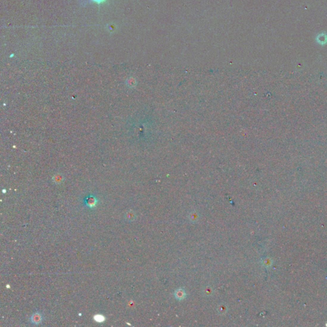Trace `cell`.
I'll return each mask as SVG.
<instances>
[{
    "label": "cell",
    "mask_w": 327,
    "mask_h": 327,
    "mask_svg": "<svg viewBox=\"0 0 327 327\" xmlns=\"http://www.w3.org/2000/svg\"><path fill=\"white\" fill-rule=\"evenodd\" d=\"M31 321L35 325H38L42 321V316L41 313L36 312L31 317Z\"/></svg>",
    "instance_id": "1"
},
{
    "label": "cell",
    "mask_w": 327,
    "mask_h": 327,
    "mask_svg": "<svg viewBox=\"0 0 327 327\" xmlns=\"http://www.w3.org/2000/svg\"><path fill=\"white\" fill-rule=\"evenodd\" d=\"M85 205L89 208H94L95 206L96 203V200L94 196H90L88 197H86V200H85Z\"/></svg>",
    "instance_id": "2"
},
{
    "label": "cell",
    "mask_w": 327,
    "mask_h": 327,
    "mask_svg": "<svg viewBox=\"0 0 327 327\" xmlns=\"http://www.w3.org/2000/svg\"><path fill=\"white\" fill-rule=\"evenodd\" d=\"M125 219L129 221H132L136 219V215L132 210H129L125 214Z\"/></svg>",
    "instance_id": "3"
},
{
    "label": "cell",
    "mask_w": 327,
    "mask_h": 327,
    "mask_svg": "<svg viewBox=\"0 0 327 327\" xmlns=\"http://www.w3.org/2000/svg\"><path fill=\"white\" fill-rule=\"evenodd\" d=\"M175 296H176V297L178 299L182 300V299L185 298V291L183 289H178V290H177L176 291Z\"/></svg>",
    "instance_id": "4"
},
{
    "label": "cell",
    "mask_w": 327,
    "mask_h": 327,
    "mask_svg": "<svg viewBox=\"0 0 327 327\" xmlns=\"http://www.w3.org/2000/svg\"><path fill=\"white\" fill-rule=\"evenodd\" d=\"M190 220H191L192 222H195V221H197V219H198V215L196 213V211H194L192 212V213L190 215Z\"/></svg>",
    "instance_id": "5"
},
{
    "label": "cell",
    "mask_w": 327,
    "mask_h": 327,
    "mask_svg": "<svg viewBox=\"0 0 327 327\" xmlns=\"http://www.w3.org/2000/svg\"><path fill=\"white\" fill-rule=\"evenodd\" d=\"M107 0H86V1L90 3H96L97 5H100L102 3H104Z\"/></svg>",
    "instance_id": "6"
},
{
    "label": "cell",
    "mask_w": 327,
    "mask_h": 327,
    "mask_svg": "<svg viewBox=\"0 0 327 327\" xmlns=\"http://www.w3.org/2000/svg\"><path fill=\"white\" fill-rule=\"evenodd\" d=\"M94 319H95V320L96 321H97V322L102 323V322H103V321H104L105 318H104V317L103 316L99 314V315L95 316L94 317Z\"/></svg>",
    "instance_id": "7"
},
{
    "label": "cell",
    "mask_w": 327,
    "mask_h": 327,
    "mask_svg": "<svg viewBox=\"0 0 327 327\" xmlns=\"http://www.w3.org/2000/svg\"><path fill=\"white\" fill-rule=\"evenodd\" d=\"M226 310H227V307H226V306H225L224 305H223V304H222L221 306H220L219 307V309H218L219 312L220 313V314H224V313H225V312H226Z\"/></svg>",
    "instance_id": "8"
}]
</instances>
